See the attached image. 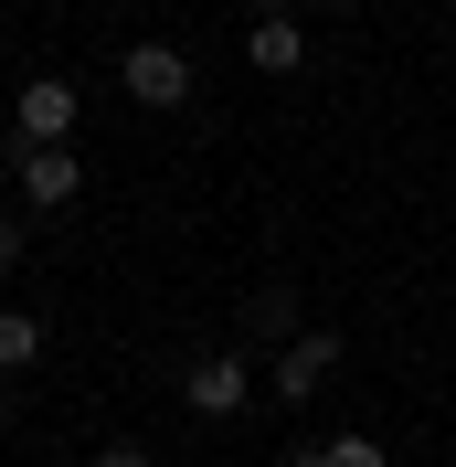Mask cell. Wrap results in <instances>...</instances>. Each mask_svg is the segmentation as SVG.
Segmentation results:
<instances>
[{"label":"cell","instance_id":"obj_1","mask_svg":"<svg viewBox=\"0 0 456 467\" xmlns=\"http://www.w3.org/2000/svg\"><path fill=\"white\" fill-rule=\"evenodd\" d=\"M117 86L139 96V107H192V54H171V43H139V54L117 64Z\"/></svg>","mask_w":456,"mask_h":467},{"label":"cell","instance_id":"obj_2","mask_svg":"<svg viewBox=\"0 0 456 467\" xmlns=\"http://www.w3.org/2000/svg\"><path fill=\"white\" fill-rule=\"evenodd\" d=\"M181 393H192L202 425H223V414H244V393H255V361H244V350H212V361H202Z\"/></svg>","mask_w":456,"mask_h":467},{"label":"cell","instance_id":"obj_3","mask_svg":"<svg viewBox=\"0 0 456 467\" xmlns=\"http://www.w3.org/2000/svg\"><path fill=\"white\" fill-rule=\"evenodd\" d=\"M329 372H340V340H329V329H297V340L276 350V372H265V382H276L286 404H308V393H318Z\"/></svg>","mask_w":456,"mask_h":467},{"label":"cell","instance_id":"obj_4","mask_svg":"<svg viewBox=\"0 0 456 467\" xmlns=\"http://www.w3.org/2000/svg\"><path fill=\"white\" fill-rule=\"evenodd\" d=\"M64 128H75V86L64 75H32L22 86V149H64Z\"/></svg>","mask_w":456,"mask_h":467},{"label":"cell","instance_id":"obj_5","mask_svg":"<svg viewBox=\"0 0 456 467\" xmlns=\"http://www.w3.org/2000/svg\"><path fill=\"white\" fill-rule=\"evenodd\" d=\"M75 192H86V171H75L64 149H22V202H32V213H64Z\"/></svg>","mask_w":456,"mask_h":467},{"label":"cell","instance_id":"obj_6","mask_svg":"<svg viewBox=\"0 0 456 467\" xmlns=\"http://www.w3.org/2000/svg\"><path fill=\"white\" fill-rule=\"evenodd\" d=\"M244 64H255V75H297V64H308V32L276 11V22H255V32H244Z\"/></svg>","mask_w":456,"mask_h":467},{"label":"cell","instance_id":"obj_7","mask_svg":"<svg viewBox=\"0 0 456 467\" xmlns=\"http://www.w3.org/2000/svg\"><path fill=\"white\" fill-rule=\"evenodd\" d=\"M43 361V319L32 308H0V372H32Z\"/></svg>","mask_w":456,"mask_h":467},{"label":"cell","instance_id":"obj_8","mask_svg":"<svg viewBox=\"0 0 456 467\" xmlns=\"http://www.w3.org/2000/svg\"><path fill=\"white\" fill-rule=\"evenodd\" d=\"M286 329H297V297H286V287H255V297H244V340H286Z\"/></svg>","mask_w":456,"mask_h":467},{"label":"cell","instance_id":"obj_9","mask_svg":"<svg viewBox=\"0 0 456 467\" xmlns=\"http://www.w3.org/2000/svg\"><path fill=\"white\" fill-rule=\"evenodd\" d=\"M318 467H393V457H382L371 436H329V446H318Z\"/></svg>","mask_w":456,"mask_h":467},{"label":"cell","instance_id":"obj_10","mask_svg":"<svg viewBox=\"0 0 456 467\" xmlns=\"http://www.w3.org/2000/svg\"><path fill=\"white\" fill-rule=\"evenodd\" d=\"M22 265V213H0V276Z\"/></svg>","mask_w":456,"mask_h":467},{"label":"cell","instance_id":"obj_11","mask_svg":"<svg viewBox=\"0 0 456 467\" xmlns=\"http://www.w3.org/2000/svg\"><path fill=\"white\" fill-rule=\"evenodd\" d=\"M96 467H149V446H107V457H96Z\"/></svg>","mask_w":456,"mask_h":467},{"label":"cell","instance_id":"obj_12","mask_svg":"<svg viewBox=\"0 0 456 467\" xmlns=\"http://www.w3.org/2000/svg\"><path fill=\"white\" fill-rule=\"evenodd\" d=\"M244 11H255V22H276V11H286V0H244Z\"/></svg>","mask_w":456,"mask_h":467},{"label":"cell","instance_id":"obj_13","mask_svg":"<svg viewBox=\"0 0 456 467\" xmlns=\"http://www.w3.org/2000/svg\"><path fill=\"white\" fill-rule=\"evenodd\" d=\"M329 11H350V0H329Z\"/></svg>","mask_w":456,"mask_h":467}]
</instances>
